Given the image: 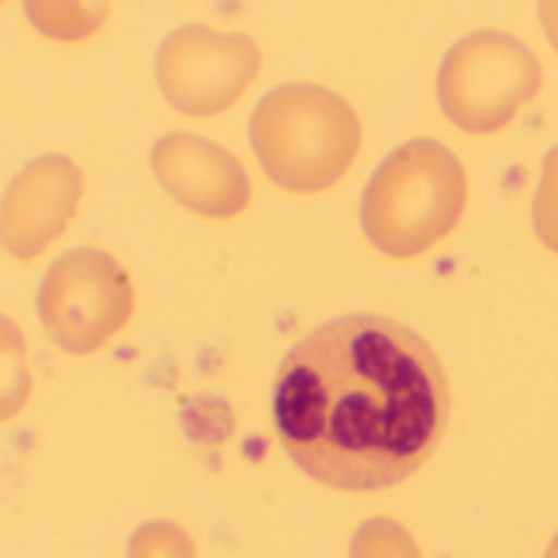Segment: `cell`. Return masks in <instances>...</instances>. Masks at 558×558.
Returning a JSON list of instances; mask_svg holds the SVG:
<instances>
[{
    "label": "cell",
    "mask_w": 558,
    "mask_h": 558,
    "mask_svg": "<svg viewBox=\"0 0 558 558\" xmlns=\"http://www.w3.org/2000/svg\"><path fill=\"white\" fill-rule=\"evenodd\" d=\"M36 311L46 337L62 353L92 356L131 320V275L101 248H72L46 268Z\"/></svg>",
    "instance_id": "obj_5"
},
{
    "label": "cell",
    "mask_w": 558,
    "mask_h": 558,
    "mask_svg": "<svg viewBox=\"0 0 558 558\" xmlns=\"http://www.w3.org/2000/svg\"><path fill=\"white\" fill-rule=\"evenodd\" d=\"M360 141L350 101L311 82L268 92L252 114V150L268 180L291 193L333 186L356 160Z\"/></svg>",
    "instance_id": "obj_2"
},
{
    "label": "cell",
    "mask_w": 558,
    "mask_h": 558,
    "mask_svg": "<svg viewBox=\"0 0 558 558\" xmlns=\"http://www.w3.org/2000/svg\"><path fill=\"white\" fill-rule=\"evenodd\" d=\"M29 26L52 43H85L108 16V0H20Z\"/></svg>",
    "instance_id": "obj_9"
},
{
    "label": "cell",
    "mask_w": 558,
    "mask_h": 558,
    "mask_svg": "<svg viewBox=\"0 0 558 558\" xmlns=\"http://www.w3.org/2000/svg\"><path fill=\"white\" fill-rule=\"evenodd\" d=\"M468 203L461 160L438 141H409L373 173L363 196V229L392 258H415L438 245Z\"/></svg>",
    "instance_id": "obj_3"
},
{
    "label": "cell",
    "mask_w": 558,
    "mask_h": 558,
    "mask_svg": "<svg viewBox=\"0 0 558 558\" xmlns=\"http://www.w3.org/2000/svg\"><path fill=\"white\" fill-rule=\"evenodd\" d=\"M82 199V170L62 154L29 160L0 199V248L16 262L43 255L72 222Z\"/></svg>",
    "instance_id": "obj_7"
},
{
    "label": "cell",
    "mask_w": 558,
    "mask_h": 558,
    "mask_svg": "<svg viewBox=\"0 0 558 558\" xmlns=\"http://www.w3.org/2000/svg\"><path fill=\"white\" fill-rule=\"evenodd\" d=\"M128 558H196L193 539L170 520H157L141 526L131 543H128Z\"/></svg>",
    "instance_id": "obj_11"
},
{
    "label": "cell",
    "mask_w": 558,
    "mask_h": 558,
    "mask_svg": "<svg viewBox=\"0 0 558 558\" xmlns=\"http://www.w3.org/2000/svg\"><path fill=\"white\" fill-rule=\"evenodd\" d=\"M533 226L539 232V239L558 252V144L549 150L546 163H543V180L533 199Z\"/></svg>",
    "instance_id": "obj_13"
},
{
    "label": "cell",
    "mask_w": 558,
    "mask_h": 558,
    "mask_svg": "<svg viewBox=\"0 0 558 558\" xmlns=\"http://www.w3.org/2000/svg\"><path fill=\"white\" fill-rule=\"evenodd\" d=\"M150 170L157 183L190 213L209 219L239 216L248 206L252 183L245 167L219 144L170 131L150 150Z\"/></svg>",
    "instance_id": "obj_8"
},
{
    "label": "cell",
    "mask_w": 558,
    "mask_h": 558,
    "mask_svg": "<svg viewBox=\"0 0 558 558\" xmlns=\"http://www.w3.org/2000/svg\"><path fill=\"white\" fill-rule=\"evenodd\" d=\"M271 418L307 477L337 490H383L435 454L448 425V383L412 330L350 314L284 356Z\"/></svg>",
    "instance_id": "obj_1"
},
{
    "label": "cell",
    "mask_w": 558,
    "mask_h": 558,
    "mask_svg": "<svg viewBox=\"0 0 558 558\" xmlns=\"http://www.w3.org/2000/svg\"><path fill=\"white\" fill-rule=\"evenodd\" d=\"M543 65L526 43L510 33L464 36L441 62L438 101L451 124L468 134L507 128L539 92Z\"/></svg>",
    "instance_id": "obj_4"
},
{
    "label": "cell",
    "mask_w": 558,
    "mask_h": 558,
    "mask_svg": "<svg viewBox=\"0 0 558 558\" xmlns=\"http://www.w3.org/2000/svg\"><path fill=\"white\" fill-rule=\"evenodd\" d=\"M29 360L20 327L0 314V425L16 418L29 402Z\"/></svg>",
    "instance_id": "obj_10"
},
{
    "label": "cell",
    "mask_w": 558,
    "mask_h": 558,
    "mask_svg": "<svg viewBox=\"0 0 558 558\" xmlns=\"http://www.w3.org/2000/svg\"><path fill=\"white\" fill-rule=\"evenodd\" d=\"M546 558H558V536H556V543H553V549H549V556Z\"/></svg>",
    "instance_id": "obj_15"
},
{
    "label": "cell",
    "mask_w": 558,
    "mask_h": 558,
    "mask_svg": "<svg viewBox=\"0 0 558 558\" xmlns=\"http://www.w3.org/2000/svg\"><path fill=\"white\" fill-rule=\"evenodd\" d=\"M350 558H418V549L399 523L373 520L356 533Z\"/></svg>",
    "instance_id": "obj_12"
},
{
    "label": "cell",
    "mask_w": 558,
    "mask_h": 558,
    "mask_svg": "<svg viewBox=\"0 0 558 558\" xmlns=\"http://www.w3.org/2000/svg\"><path fill=\"white\" fill-rule=\"evenodd\" d=\"M539 16H543V29L558 52V0H539Z\"/></svg>",
    "instance_id": "obj_14"
},
{
    "label": "cell",
    "mask_w": 558,
    "mask_h": 558,
    "mask_svg": "<svg viewBox=\"0 0 558 558\" xmlns=\"http://www.w3.org/2000/svg\"><path fill=\"white\" fill-rule=\"evenodd\" d=\"M258 46L242 33L213 26H180L157 49V85L163 98L190 118H213L232 108L255 82Z\"/></svg>",
    "instance_id": "obj_6"
}]
</instances>
